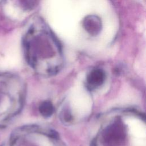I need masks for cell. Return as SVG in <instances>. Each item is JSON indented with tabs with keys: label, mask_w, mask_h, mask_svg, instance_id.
Segmentation results:
<instances>
[{
	"label": "cell",
	"mask_w": 146,
	"mask_h": 146,
	"mask_svg": "<svg viewBox=\"0 0 146 146\" xmlns=\"http://www.w3.org/2000/svg\"><path fill=\"white\" fill-rule=\"evenodd\" d=\"M132 146H146L145 138L132 137Z\"/></svg>",
	"instance_id": "5"
},
{
	"label": "cell",
	"mask_w": 146,
	"mask_h": 146,
	"mask_svg": "<svg viewBox=\"0 0 146 146\" xmlns=\"http://www.w3.org/2000/svg\"><path fill=\"white\" fill-rule=\"evenodd\" d=\"M15 84L9 74L0 72V127L5 125L14 112Z\"/></svg>",
	"instance_id": "1"
},
{
	"label": "cell",
	"mask_w": 146,
	"mask_h": 146,
	"mask_svg": "<svg viewBox=\"0 0 146 146\" xmlns=\"http://www.w3.org/2000/svg\"><path fill=\"white\" fill-rule=\"evenodd\" d=\"M39 144L41 145V146H52L50 143L44 138L39 139Z\"/></svg>",
	"instance_id": "7"
},
{
	"label": "cell",
	"mask_w": 146,
	"mask_h": 146,
	"mask_svg": "<svg viewBox=\"0 0 146 146\" xmlns=\"http://www.w3.org/2000/svg\"><path fill=\"white\" fill-rule=\"evenodd\" d=\"M35 0H19V2L27 9L31 8L34 5Z\"/></svg>",
	"instance_id": "6"
},
{
	"label": "cell",
	"mask_w": 146,
	"mask_h": 146,
	"mask_svg": "<svg viewBox=\"0 0 146 146\" xmlns=\"http://www.w3.org/2000/svg\"><path fill=\"white\" fill-rule=\"evenodd\" d=\"M82 25L85 30L93 36L99 34L102 28L101 19L95 15L86 16L83 20Z\"/></svg>",
	"instance_id": "4"
},
{
	"label": "cell",
	"mask_w": 146,
	"mask_h": 146,
	"mask_svg": "<svg viewBox=\"0 0 146 146\" xmlns=\"http://www.w3.org/2000/svg\"><path fill=\"white\" fill-rule=\"evenodd\" d=\"M125 122L132 137L145 138L146 127L143 121L136 117H128L125 120Z\"/></svg>",
	"instance_id": "3"
},
{
	"label": "cell",
	"mask_w": 146,
	"mask_h": 146,
	"mask_svg": "<svg viewBox=\"0 0 146 146\" xmlns=\"http://www.w3.org/2000/svg\"><path fill=\"white\" fill-rule=\"evenodd\" d=\"M70 102L72 111L78 117L85 116L91 111L92 102L90 96L79 84L72 89L70 95Z\"/></svg>",
	"instance_id": "2"
}]
</instances>
